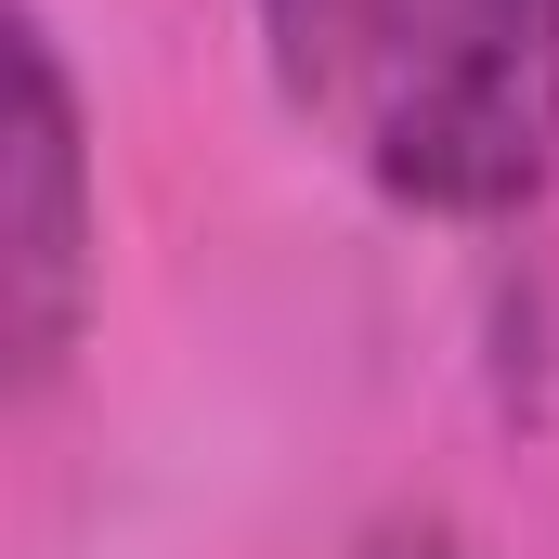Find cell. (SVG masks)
Instances as JSON below:
<instances>
[{
	"instance_id": "obj_1",
	"label": "cell",
	"mask_w": 559,
	"mask_h": 559,
	"mask_svg": "<svg viewBox=\"0 0 559 559\" xmlns=\"http://www.w3.org/2000/svg\"><path fill=\"white\" fill-rule=\"evenodd\" d=\"M338 143L404 222H534L559 182V0H391Z\"/></svg>"
},
{
	"instance_id": "obj_2",
	"label": "cell",
	"mask_w": 559,
	"mask_h": 559,
	"mask_svg": "<svg viewBox=\"0 0 559 559\" xmlns=\"http://www.w3.org/2000/svg\"><path fill=\"white\" fill-rule=\"evenodd\" d=\"M105 286V195H92V118L39 13H13V118H0V338L13 391L39 404L92 325Z\"/></svg>"
},
{
	"instance_id": "obj_3",
	"label": "cell",
	"mask_w": 559,
	"mask_h": 559,
	"mask_svg": "<svg viewBox=\"0 0 559 559\" xmlns=\"http://www.w3.org/2000/svg\"><path fill=\"white\" fill-rule=\"evenodd\" d=\"M378 26H391V0H248V39H261L274 92L299 118H325V131H352L365 66H378Z\"/></svg>"
},
{
	"instance_id": "obj_4",
	"label": "cell",
	"mask_w": 559,
	"mask_h": 559,
	"mask_svg": "<svg viewBox=\"0 0 559 559\" xmlns=\"http://www.w3.org/2000/svg\"><path fill=\"white\" fill-rule=\"evenodd\" d=\"M352 559H468V534H455L442 508H404V521H378V534H365Z\"/></svg>"
}]
</instances>
